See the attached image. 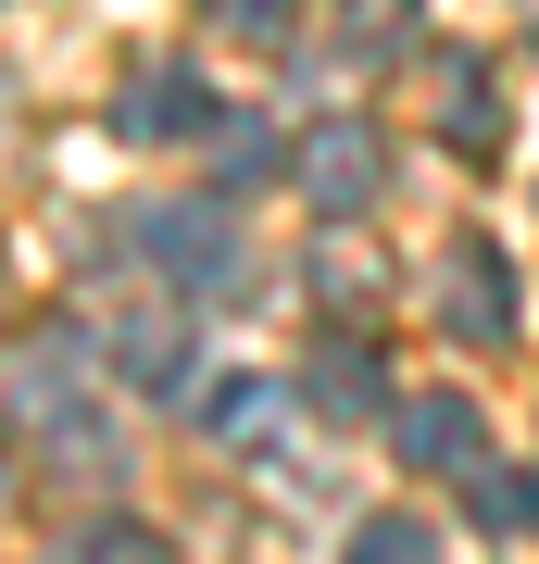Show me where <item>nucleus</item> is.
I'll return each mask as SVG.
<instances>
[{"mask_svg":"<svg viewBox=\"0 0 539 564\" xmlns=\"http://www.w3.org/2000/svg\"><path fill=\"white\" fill-rule=\"evenodd\" d=\"M377 176H389V151H377V126H364V113H326L314 139H301V202H314V214H364V202H377Z\"/></svg>","mask_w":539,"mask_h":564,"instance_id":"1","label":"nucleus"},{"mask_svg":"<svg viewBox=\"0 0 539 564\" xmlns=\"http://www.w3.org/2000/svg\"><path fill=\"white\" fill-rule=\"evenodd\" d=\"M389 440H401V464H427V477H477L489 464V426H477L464 389H414V402L389 414Z\"/></svg>","mask_w":539,"mask_h":564,"instance_id":"2","label":"nucleus"},{"mask_svg":"<svg viewBox=\"0 0 539 564\" xmlns=\"http://www.w3.org/2000/svg\"><path fill=\"white\" fill-rule=\"evenodd\" d=\"M440 314L464 326V339H515V263H502L489 239H464V251H452V289H440Z\"/></svg>","mask_w":539,"mask_h":564,"instance_id":"3","label":"nucleus"},{"mask_svg":"<svg viewBox=\"0 0 539 564\" xmlns=\"http://www.w3.org/2000/svg\"><path fill=\"white\" fill-rule=\"evenodd\" d=\"M151 251H163V276L226 289V263H239V226H226L214 202H176V214H151Z\"/></svg>","mask_w":539,"mask_h":564,"instance_id":"4","label":"nucleus"},{"mask_svg":"<svg viewBox=\"0 0 539 564\" xmlns=\"http://www.w3.org/2000/svg\"><path fill=\"white\" fill-rule=\"evenodd\" d=\"M126 126H139V139H201V126H214V88L176 76V63H151V76L126 88Z\"/></svg>","mask_w":539,"mask_h":564,"instance_id":"5","label":"nucleus"},{"mask_svg":"<svg viewBox=\"0 0 539 564\" xmlns=\"http://www.w3.org/2000/svg\"><path fill=\"white\" fill-rule=\"evenodd\" d=\"M114 364H126L139 389H188V326H176V314H126V326H114Z\"/></svg>","mask_w":539,"mask_h":564,"instance_id":"6","label":"nucleus"},{"mask_svg":"<svg viewBox=\"0 0 539 564\" xmlns=\"http://www.w3.org/2000/svg\"><path fill=\"white\" fill-rule=\"evenodd\" d=\"M464 489H477V527H502V540H527V527H539V477H527V464H477Z\"/></svg>","mask_w":539,"mask_h":564,"instance_id":"7","label":"nucleus"},{"mask_svg":"<svg viewBox=\"0 0 539 564\" xmlns=\"http://www.w3.org/2000/svg\"><path fill=\"white\" fill-rule=\"evenodd\" d=\"M201 426H214V440H251V426H277V377H214V389H201Z\"/></svg>","mask_w":539,"mask_h":564,"instance_id":"8","label":"nucleus"},{"mask_svg":"<svg viewBox=\"0 0 539 564\" xmlns=\"http://www.w3.org/2000/svg\"><path fill=\"white\" fill-rule=\"evenodd\" d=\"M314 402L339 414V426H364V414H377V377H364V351H352V339H339V351H314Z\"/></svg>","mask_w":539,"mask_h":564,"instance_id":"9","label":"nucleus"},{"mask_svg":"<svg viewBox=\"0 0 539 564\" xmlns=\"http://www.w3.org/2000/svg\"><path fill=\"white\" fill-rule=\"evenodd\" d=\"M440 540H427L414 514H377V527H352V564H427Z\"/></svg>","mask_w":539,"mask_h":564,"instance_id":"10","label":"nucleus"},{"mask_svg":"<svg viewBox=\"0 0 539 564\" xmlns=\"http://www.w3.org/2000/svg\"><path fill=\"white\" fill-rule=\"evenodd\" d=\"M214 13H226V25H239V39H277V25L301 13V0H214Z\"/></svg>","mask_w":539,"mask_h":564,"instance_id":"11","label":"nucleus"},{"mask_svg":"<svg viewBox=\"0 0 539 564\" xmlns=\"http://www.w3.org/2000/svg\"><path fill=\"white\" fill-rule=\"evenodd\" d=\"M88 564H151V540H139V527H114V540H100Z\"/></svg>","mask_w":539,"mask_h":564,"instance_id":"12","label":"nucleus"},{"mask_svg":"<svg viewBox=\"0 0 539 564\" xmlns=\"http://www.w3.org/2000/svg\"><path fill=\"white\" fill-rule=\"evenodd\" d=\"M0 502H13V477H0Z\"/></svg>","mask_w":539,"mask_h":564,"instance_id":"13","label":"nucleus"}]
</instances>
